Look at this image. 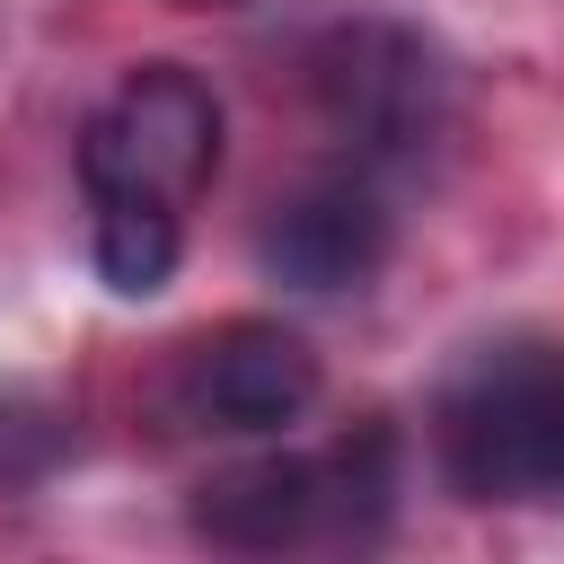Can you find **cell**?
<instances>
[{
    "instance_id": "ba28073f",
    "label": "cell",
    "mask_w": 564,
    "mask_h": 564,
    "mask_svg": "<svg viewBox=\"0 0 564 564\" xmlns=\"http://www.w3.org/2000/svg\"><path fill=\"white\" fill-rule=\"evenodd\" d=\"M62 449H70L62 405L35 397V388H0V485H35Z\"/></svg>"
},
{
    "instance_id": "277c9868",
    "label": "cell",
    "mask_w": 564,
    "mask_h": 564,
    "mask_svg": "<svg viewBox=\"0 0 564 564\" xmlns=\"http://www.w3.org/2000/svg\"><path fill=\"white\" fill-rule=\"evenodd\" d=\"M220 141H229V115H220V97H212L203 70H185V62H132L97 97V115L79 123V185L185 212L220 176Z\"/></svg>"
},
{
    "instance_id": "9c48e42d",
    "label": "cell",
    "mask_w": 564,
    "mask_h": 564,
    "mask_svg": "<svg viewBox=\"0 0 564 564\" xmlns=\"http://www.w3.org/2000/svg\"><path fill=\"white\" fill-rule=\"evenodd\" d=\"M167 9H247V0H167Z\"/></svg>"
},
{
    "instance_id": "6da1fadb",
    "label": "cell",
    "mask_w": 564,
    "mask_h": 564,
    "mask_svg": "<svg viewBox=\"0 0 564 564\" xmlns=\"http://www.w3.org/2000/svg\"><path fill=\"white\" fill-rule=\"evenodd\" d=\"M432 467L485 511H564V344L485 335L432 388Z\"/></svg>"
},
{
    "instance_id": "5b68a950",
    "label": "cell",
    "mask_w": 564,
    "mask_h": 564,
    "mask_svg": "<svg viewBox=\"0 0 564 564\" xmlns=\"http://www.w3.org/2000/svg\"><path fill=\"white\" fill-rule=\"evenodd\" d=\"M317 388H326L317 344L282 317H229V326L194 335L176 361V414L220 441H273V432L308 423Z\"/></svg>"
},
{
    "instance_id": "3957f363",
    "label": "cell",
    "mask_w": 564,
    "mask_h": 564,
    "mask_svg": "<svg viewBox=\"0 0 564 564\" xmlns=\"http://www.w3.org/2000/svg\"><path fill=\"white\" fill-rule=\"evenodd\" d=\"M308 97L326 141L361 167H423V150L449 132V62L423 26L405 18H344L308 53Z\"/></svg>"
},
{
    "instance_id": "8992f818",
    "label": "cell",
    "mask_w": 564,
    "mask_h": 564,
    "mask_svg": "<svg viewBox=\"0 0 564 564\" xmlns=\"http://www.w3.org/2000/svg\"><path fill=\"white\" fill-rule=\"evenodd\" d=\"M388 256H397V212H388L379 176H361V167L282 194V203L264 212V229H256L264 282H282V291H300V300L370 291Z\"/></svg>"
},
{
    "instance_id": "52a82bcc",
    "label": "cell",
    "mask_w": 564,
    "mask_h": 564,
    "mask_svg": "<svg viewBox=\"0 0 564 564\" xmlns=\"http://www.w3.org/2000/svg\"><path fill=\"white\" fill-rule=\"evenodd\" d=\"M88 264L115 300H150L185 264V212L141 194H88Z\"/></svg>"
},
{
    "instance_id": "7a4b0ae2",
    "label": "cell",
    "mask_w": 564,
    "mask_h": 564,
    "mask_svg": "<svg viewBox=\"0 0 564 564\" xmlns=\"http://www.w3.org/2000/svg\"><path fill=\"white\" fill-rule=\"evenodd\" d=\"M397 502V441L352 432L335 449H273L247 467H220L194 494V529L238 555H282V546H361L388 529Z\"/></svg>"
}]
</instances>
